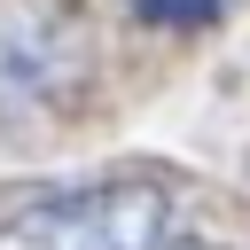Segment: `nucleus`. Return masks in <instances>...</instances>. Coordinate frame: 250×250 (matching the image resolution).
<instances>
[{
	"label": "nucleus",
	"mask_w": 250,
	"mask_h": 250,
	"mask_svg": "<svg viewBox=\"0 0 250 250\" xmlns=\"http://www.w3.org/2000/svg\"><path fill=\"white\" fill-rule=\"evenodd\" d=\"M156 250H227V242H156Z\"/></svg>",
	"instance_id": "obj_4"
},
{
	"label": "nucleus",
	"mask_w": 250,
	"mask_h": 250,
	"mask_svg": "<svg viewBox=\"0 0 250 250\" xmlns=\"http://www.w3.org/2000/svg\"><path fill=\"white\" fill-rule=\"evenodd\" d=\"M164 227H172V188L102 180V188L16 203L0 219V250H156Z\"/></svg>",
	"instance_id": "obj_1"
},
{
	"label": "nucleus",
	"mask_w": 250,
	"mask_h": 250,
	"mask_svg": "<svg viewBox=\"0 0 250 250\" xmlns=\"http://www.w3.org/2000/svg\"><path fill=\"white\" fill-rule=\"evenodd\" d=\"M78 31L62 8H39V0H0V109H31V102H55L86 62H78Z\"/></svg>",
	"instance_id": "obj_2"
},
{
	"label": "nucleus",
	"mask_w": 250,
	"mask_h": 250,
	"mask_svg": "<svg viewBox=\"0 0 250 250\" xmlns=\"http://www.w3.org/2000/svg\"><path fill=\"white\" fill-rule=\"evenodd\" d=\"M148 23H172V31H188V23H219L234 0H133Z\"/></svg>",
	"instance_id": "obj_3"
}]
</instances>
